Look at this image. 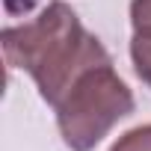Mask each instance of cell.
Masks as SVG:
<instances>
[{
    "label": "cell",
    "mask_w": 151,
    "mask_h": 151,
    "mask_svg": "<svg viewBox=\"0 0 151 151\" xmlns=\"http://www.w3.org/2000/svg\"><path fill=\"white\" fill-rule=\"evenodd\" d=\"M3 53L12 68H24L36 80L42 98L56 107L83 71L110 62L104 45L83 30L65 3H53L30 24L3 30Z\"/></svg>",
    "instance_id": "1"
},
{
    "label": "cell",
    "mask_w": 151,
    "mask_h": 151,
    "mask_svg": "<svg viewBox=\"0 0 151 151\" xmlns=\"http://www.w3.org/2000/svg\"><path fill=\"white\" fill-rule=\"evenodd\" d=\"M53 110L62 142L71 151H92L116 122L133 113V95L110 59L83 71Z\"/></svg>",
    "instance_id": "2"
},
{
    "label": "cell",
    "mask_w": 151,
    "mask_h": 151,
    "mask_svg": "<svg viewBox=\"0 0 151 151\" xmlns=\"http://www.w3.org/2000/svg\"><path fill=\"white\" fill-rule=\"evenodd\" d=\"M130 59L139 80L151 86V30H136L130 42Z\"/></svg>",
    "instance_id": "3"
},
{
    "label": "cell",
    "mask_w": 151,
    "mask_h": 151,
    "mask_svg": "<svg viewBox=\"0 0 151 151\" xmlns=\"http://www.w3.org/2000/svg\"><path fill=\"white\" fill-rule=\"evenodd\" d=\"M110 151H151V124L127 130Z\"/></svg>",
    "instance_id": "4"
},
{
    "label": "cell",
    "mask_w": 151,
    "mask_h": 151,
    "mask_svg": "<svg viewBox=\"0 0 151 151\" xmlns=\"http://www.w3.org/2000/svg\"><path fill=\"white\" fill-rule=\"evenodd\" d=\"M130 21H133V30H151V0H133Z\"/></svg>",
    "instance_id": "5"
}]
</instances>
